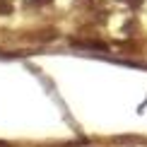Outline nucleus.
<instances>
[{"label": "nucleus", "mask_w": 147, "mask_h": 147, "mask_svg": "<svg viewBox=\"0 0 147 147\" xmlns=\"http://www.w3.org/2000/svg\"><path fill=\"white\" fill-rule=\"evenodd\" d=\"M34 3H39V5H44V3H48V0H34Z\"/></svg>", "instance_id": "f257e3e1"}]
</instances>
